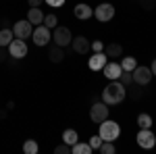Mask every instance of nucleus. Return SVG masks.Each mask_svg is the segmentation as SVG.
<instances>
[{
    "label": "nucleus",
    "instance_id": "nucleus-1",
    "mask_svg": "<svg viewBox=\"0 0 156 154\" xmlns=\"http://www.w3.org/2000/svg\"><path fill=\"white\" fill-rule=\"evenodd\" d=\"M125 96H127V88H125L119 79H112V81L102 90V102H106L108 106H112V104L123 102Z\"/></svg>",
    "mask_w": 156,
    "mask_h": 154
},
{
    "label": "nucleus",
    "instance_id": "nucleus-2",
    "mask_svg": "<svg viewBox=\"0 0 156 154\" xmlns=\"http://www.w3.org/2000/svg\"><path fill=\"white\" fill-rule=\"evenodd\" d=\"M98 135H100L104 142H115V140L121 135L119 123H117V121H110V119L102 121V123H100V131H98Z\"/></svg>",
    "mask_w": 156,
    "mask_h": 154
},
{
    "label": "nucleus",
    "instance_id": "nucleus-3",
    "mask_svg": "<svg viewBox=\"0 0 156 154\" xmlns=\"http://www.w3.org/2000/svg\"><path fill=\"white\" fill-rule=\"evenodd\" d=\"M52 40H54V44L60 46V48L69 46V44H71V40H73L71 29H69V27H62V25H56V27H54V31H52Z\"/></svg>",
    "mask_w": 156,
    "mask_h": 154
},
{
    "label": "nucleus",
    "instance_id": "nucleus-4",
    "mask_svg": "<svg viewBox=\"0 0 156 154\" xmlns=\"http://www.w3.org/2000/svg\"><path fill=\"white\" fill-rule=\"evenodd\" d=\"M108 104L106 102H96L94 106L90 108V119H92V123H96V125H100L102 121H106L108 119Z\"/></svg>",
    "mask_w": 156,
    "mask_h": 154
},
{
    "label": "nucleus",
    "instance_id": "nucleus-5",
    "mask_svg": "<svg viewBox=\"0 0 156 154\" xmlns=\"http://www.w3.org/2000/svg\"><path fill=\"white\" fill-rule=\"evenodd\" d=\"M133 75V83L135 85H146V83H150L152 81V71H150V67H144V65H137L135 69L131 71Z\"/></svg>",
    "mask_w": 156,
    "mask_h": 154
},
{
    "label": "nucleus",
    "instance_id": "nucleus-6",
    "mask_svg": "<svg viewBox=\"0 0 156 154\" xmlns=\"http://www.w3.org/2000/svg\"><path fill=\"white\" fill-rule=\"evenodd\" d=\"M135 140L140 144V148H144V150H150V148L156 146V135L152 133V129H140Z\"/></svg>",
    "mask_w": 156,
    "mask_h": 154
},
{
    "label": "nucleus",
    "instance_id": "nucleus-7",
    "mask_svg": "<svg viewBox=\"0 0 156 154\" xmlns=\"http://www.w3.org/2000/svg\"><path fill=\"white\" fill-rule=\"evenodd\" d=\"M9 56H12V59H23V56H27V44H25V40H19V38H15L11 44H9Z\"/></svg>",
    "mask_w": 156,
    "mask_h": 154
},
{
    "label": "nucleus",
    "instance_id": "nucleus-8",
    "mask_svg": "<svg viewBox=\"0 0 156 154\" xmlns=\"http://www.w3.org/2000/svg\"><path fill=\"white\" fill-rule=\"evenodd\" d=\"M94 17H96L100 23H106V21H110V19L115 17V6H112V4H108V2L98 4L96 9H94Z\"/></svg>",
    "mask_w": 156,
    "mask_h": 154
},
{
    "label": "nucleus",
    "instance_id": "nucleus-9",
    "mask_svg": "<svg viewBox=\"0 0 156 154\" xmlns=\"http://www.w3.org/2000/svg\"><path fill=\"white\" fill-rule=\"evenodd\" d=\"M12 34H15V38H19V40H27V38H31V34H34V25L29 23L27 19L25 21H17V23L12 25Z\"/></svg>",
    "mask_w": 156,
    "mask_h": 154
},
{
    "label": "nucleus",
    "instance_id": "nucleus-10",
    "mask_svg": "<svg viewBox=\"0 0 156 154\" xmlns=\"http://www.w3.org/2000/svg\"><path fill=\"white\" fill-rule=\"evenodd\" d=\"M31 36H34V44H36V46H46V44L50 42V29L44 23L36 25V29H34Z\"/></svg>",
    "mask_w": 156,
    "mask_h": 154
},
{
    "label": "nucleus",
    "instance_id": "nucleus-11",
    "mask_svg": "<svg viewBox=\"0 0 156 154\" xmlns=\"http://www.w3.org/2000/svg\"><path fill=\"white\" fill-rule=\"evenodd\" d=\"M71 46H73V50H75L77 54H87V52L92 50V42H90L87 38H83V36H77V38L71 40Z\"/></svg>",
    "mask_w": 156,
    "mask_h": 154
},
{
    "label": "nucleus",
    "instance_id": "nucleus-12",
    "mask_svg": "<svg viewBox=\"0 0 156 154\" xmlns=\"http://www.w3.org/2000/svg\"><path fill=\"white\" fill-rule=\"evenodd\" d=\"M106 63H108V56L104 54V52H94V54L90 56V63H87V67H90L92 71H102Z\"/></svg>",
    "mask_w": 156,
    "mask_h": 154
},
{
    "label": "nucleus",
    "instance_id": "nucleus-13",
    "mask_svg": "<svg viewBox=\"0 0 156 154\" xmlns=\"http://www.w3.org/2000/svg\"><path fill=\"white\" fill-rule=\"evenodd\" d=\"M102 73L106 75L110 81H112V79H119V77H121V73H123V69H121V63L108 60L106 65H104V69H102Z\"/></svg>",
    "mask_w": 156,
    "mask_h": 154
},
{
    "label": "nucleus",
    "instance_id": "nucleus-14",
    "mask_svg": "<svg viewBox=\"0 0 156 154\" xmlns=\"http://www.w3.org/2000/svg\"><path fill=\"white\" fill-rule=\"evenodd\" d=\"M73 15L77 17V19H90V17H94V9L90 6V4H85V2H79V4H75V9H73Z\"/></svg>",
    "mask_w": 156,
    "mask_h": 154
},
{
    "label": "nucleus",
    "instance_id": "nucleus-15",
    "mask_svg": "<svg viewBox=\"0 0 156 154\" xmlns=\"http://www.w3.org/2000/svg\"><path fill=\"white\" fill-rule=\"evenodd\" d=\"M27 21L31 25H42L44 23V13L40 11V6H31L27 11Z\"/></svg>",
    "mask_w": 156,
    "mask_h": 154
},
{
    "label": "nucleus",
    "instance_id": "nucleus-16",
    "mask_svg": "<svg viewBox=\"0 0 156 154\" xmlns=\"http://www.w3.org/2000/svg\"><path fill=\"white\" fill-rule=\"evenodd\" d=\"M104 54L108 59H119V56H123V46L117 44V42H112V44L104 46Z\"/></svg>",
    "mask_w": 156,
    "mask_h": 154
},
{
    "label": "nucleus",
    "instance_id": "nucleus-17",
    "mask_svg": "<svg viewBox=\"0 0 156 154\" xmlns=\"http://www.w3.org/2000/svg\"><path fill=\"white\" fill-rule=\"evenodd\" d=\"M48 59H50V63H56V65H58V63L65 60V50L54 44V46L50 48V52H48Z\"/></svg>",
    "mask_w": 156,
    "mask_h": 154
},
{
    "label": "nucleus",
    "instance_id": "nucleus-18",
    "mask_svg": "<svg viewBox=\"0 0 156 154\" xmlns=\"http://www.w3.org/2000/svg\"><path fill=\"white\" fill-rule=\"evenodd\" d=\"M94 150H92V146L90 144H85V142H77L71 146V154H92Z\"/></svg>",
    "mask_w": 156,
    "mask_h": 154
},
{
    "label": "nucleus",
    "instance_id": "nucleus-19",
    "mask_svg": "<svg viewBox=\"0 0 156 154\" xmlns=\"http://www.w3.org/2000/svg\"><path fill=\"white\" fill-rule=\"evenodd\" d=\"M12 40H15V34H12V29H9V27H2L0 29V46L6 48L9 44H11Z\"/></svg>",
    "mask_w": 156,
    "mask_h": 154
},
{
    "label": "nucleus",
    "instance_id": "nucleus-20",
    "mask_svg": "<svg viewBox=\"0 0 156 154\" xmlns=\"http://www.w3.org/2000/svg\"><path fill=\"white\" fill-rule=\"evenodd\" d=\"M152 117L148 115V113H142L140 117H137V125H140V129H152Z\"/></svg>",
    "mask_w": 156,
    "mask_h": 154
},
{
    "label": "nucleus",
    "instance_id": "nucleus-21",
    "mask_svg": "<svg viewBox=\"0 0 156 154\" xmlns=\"http://www.w3.org/2000/svg\"><path fill=\"white\" fill-rule=\"evenodd\" d=\"M135 67H137L135 56H123V60H121V69L123 71H133Z\"/></svg>",
    "mask_w": 156,
    "mask_h": 154
},
{
    "label": "nucleus",
    "instance_id": "nucleus-22",
    "mask_svg": "<svg viewBox=\"0 0 156 154\" xmlns=\"http://www.w3.org/2000/svg\"><path fill=\"white\" fill-rule=\"evenodd\" d=\"M77 140H79V138H77V131H75V129H65V131H62V142H65V144L73 146Z\"/></svg>",
    "mask_w": 156,
    "mask_h": 154
},
{
    "label": "nucleus",
    "instance_id": "nucleus-23",
    "mask_svg": "<svg viewBox=\"0 0 156 154\" xmlns=\"http://www.w3.org/2000/svg\"><path fill=\"white\" fill-rule=\"evenodd\" d=\"M37 142L36 140H25V144H23V152L25 154H37Z\"/></svg>",
    "mask_w": 156,
    "mask_h": 154
},
{
    "label": "nucleus",
    "instance_id": "nucleus-24",
    "mask_svg": "<svg viewBox=\"0 0 156 154\" xmlns=\"http://www.w3.org/2000/svg\"><path fill=\"white\" fill-rule=\"evenodd\" d=\"M44 25H46L48 29H54V27L58 25V17H56L54 13H50V15H44Z\"/></svg>",
    "mask_w": 156,
    "mask_h": 154
},
{
    "label": "nucleus",
    "instance_id": "nucleus-25",
    "mask_svg": "<svg viewBox=\"0 0 156 154\" xmlns=\"http://www.w3.org/2000/svg\"><path fill=\"white\" fill-rule=\"evenodd\" d=\"M115 150H117V148H115V144H112V142H102V146L98 148V152H100V154H115Z\"/></svg>",
    "mask_w": 156,
    "mask_h": 154
},
{
    "label": "nucleus",
    "instance_id": "nucleus-26",
    "mask_svg": "<svg viewBox=\"0 0 156 154\" xmlns=\"http://www.w3.org/2000/svg\"><path fill=\"white\" fill-rule=\"evenodd\" d=\"M119 81L127 88V85H131L133 83V75H131V71H123L121 73V77H119Z\"/></svg>",
    "mask_w": 156,
    "mask_h": 154
},
{
    "label": "nucleus",
    "instance_id": "nucleus-27",
    "mask_svg": "<svg viewBox=\"0 0 156 154\" xmlns=\"http://www.w3.org/2000/svg\"><path fill=\"white\" fill-rule=\"evenodd\" d=\"M102 142H104V140H102V138H100V135H94V138H90V146H92V150H98V148H100V146H102Z\"/></svg>",
    "mask_w": 156,
    "mask_h": 154
},
{
    "label": "nucleus",
    "instance_id": "nucleus-28",
    "mask_svg": "<svg viewBox=\"0 0 156 154\" xmlns=\"http://www.w3.org/2000/svg\"><path fill=\"white\" fill-rule=\"evenodd\" d=\"M54 152H56V154H71V146L62 142L60 146H56V148H54Z\"/></svg>",
    "mask_w": 156,
    "mask_h": 154
},
{
    "label": "nucleus",
    "instance_id": "nucleus-29",
    "mask_svg": "<svg viewBox=\"0 0 156 154\" xmlns=\"http://www.w3.org/2000/svg\"><path fill=\"white\" fill-rule=\"evenodd\" d=\"M140 6H142L144 11H152L156 6V0H140Z\"/></svg>",
    "mask_w": 156,
    "mask_h": 154
},
{
    "label": "nucleus",
    "instance_id": "nucleus-30",
    "mask_svg": "<svg viewBox=\"0 0 156 154\" xmlns=\"http://www.w3.org/2000/svg\"><path fill=\"white\" fill-rule=\"evenodd\" d=\"M92 50L94 52H104V44L100 40H96V42H92Z\"/></svg>",
    "mask_w": 156,
    "mask_h": 154
},
{
    "label": "nucleus",
    "instance_id": "nucleus-31",
    "mask_svg": "<svg viewBox=\"0 0 156 154\" xmlns=\"http://www.w3.org/2000/svg\"><path fill=\"white\" fill-rule=\"evenodd\" d=\"M46 4H50V6H54V9H58V6H62L65 4V0H44Z\"/></svg>",
    "mask_w": 156,
    "mask_h": 154
},
{
    "label": "nucleus",
    "instance_id": "nucleus-32",
    "mask_svg": "<svg viewBox=\"0 0 156 154\" xmlns=\"http://www.w3.org/2000/svg\"><path fill=\"white\" fill-rule=\"evenodd\" d=\"M27 2H29V6H40L44 0H27Z\"/></svg>",
    "mask_w": 156,
    "mask_h": 154
},
{
    "label": "nucleus",
    "instance_id": "nucleus-33",
    "mask_svg": "<svg viewBox=\"0 0 156 154\" xmlns=\"http://www.w3.org/2000/svg\"><path fill=\"white\" fill-rule=\"evenodd\" d=\"M150 71H152V75H154V77H156V59L152 60V69H150Z\"/></svg>",
    "mask_w": 156,
    "mask_h": 154
},
{
    "label": "nucleus",
    "instance_id": "nucleus-34",
    "mask_svg": "<svg viewBox=\"0 0 156 154\" xmlns=\"http://www.w3.org/2000/svg\"><path fill=\"white\" fill-rule=\"evenodd\" d=\"M4 59H6V54H4V50H2V46H0V63H2Z\"/></svg>",
    "mask_w": 156,
    "mask_h": 154
},
{
    "label": "nucleus",
    "instance_id": "nucleus-35",
    "mask_svg": "<svg viewBox=\"0 0 156 154\" xmlns=\"http://www.w3.org/2000/svg\"><path fill=\"white\" fill-rule=\"evenodd\" d=\"M0 119H6V110H0Z\"/></svg>",
    "mask_w": 156,
    "mask_h": 154
}]
</instances>
